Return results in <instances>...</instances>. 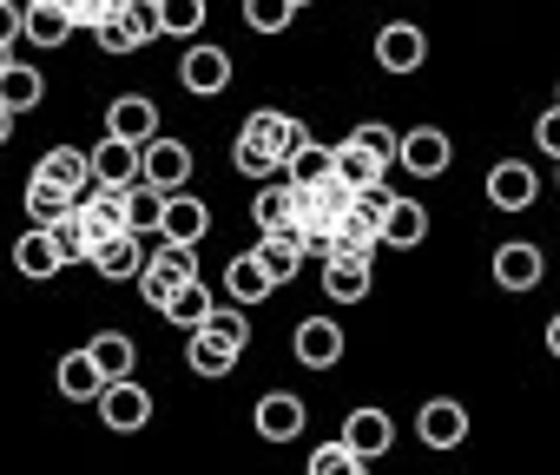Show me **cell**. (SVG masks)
I'll return each instance as SVG.
<instances>
[{"instance_id": "1", "label": "cell", "mask_w": 560, "mask_h": 475, "mask_svg": "<svg viewBox=\"0 0 560 475\" xmlns=\"http://www.w3.org/2000/svg\"><path fill=\"white\" fill-rule=\"evenodd\" d=\"M244 344H250V324H244V311L231 304V311H211V317L191 331L185 363H191L198 376H231V370H237V357H244Z\"/></svg>"}, {"instance_id": "2", "label": "cell", "mask_w": 560, "mask_h": 475, "mask_svg": "<svg viewBox=\"0 0 560 475\" xmlns=\"http://www.w3.org/2000/svg\"><path fill=\"white\" fill-rule=\"evenodd\" d=\"M191 278H198V245H165L159 238V252H145V265H139V298L152 311H165V298Z\"/></svg>"}, {"instance_id": "3", "label": "cell", "mask_w": 560, "mask_h": 475, "mask_svg": "<svg viewBox=\"0 0 560 475\" xmlns=\"http://www.w3.org/2000/svg\"><path fill=\"white\" fill-rule=\"evenodd\" d=\"M185 178H191V146L152 132V139L139 146V185H152V192H178Z\"/></svg>"}, {"instance_id": "4", "label": "cell", "mask_w": 560, "mask_h": 475, "mask_svg": "<svg viewBox=\"0 0 560 475\" xmlns=\"http://www.w3.org/2000/svg\"><path fill=\"white\" fill-rule=\"evenodd\" d=\"M100 422L106 429H119V436H132V429H145L152 422V390L145 383H132V376H119V383H100Z\"/></svg>"}, {"instance_id": "5", "label": "cell", "mask_w": 560, "mask_h": 475, "mask_svg": "<svg viewBox=\"0 0 560 475\" xmlns=\"http://www.w3.org/2000/svg\"><path fill=\"white\" fill-rule=\"evenodd\" d=\"M448 159H455V146H448V132H435V126H416V132H396V165H402L409 178H442V172H448Z\"/></svg>"}, {"instance_id": "6", "label": "cell", "mask_w": 560, "mask_h": 475, "mask_svg": "<svg viewBox=\"0 0 560 475\" xmlns=\"http://www.w3.org/2000/svg\"><path fill=\"white\" fill-rule=\"evenodd\" d=\"M244 139H250V146H264L277 165H284V159H291L304 139H317V132H311L298 113H270V106H264V113H250V119H244Z\"/></svg>"}, {"instance_id": "7", "label": "cell", "mask_w": 560, "mask_h": 475, "mask_svg": "<svg viewBox=\"0 0 560 475\" xmlns=\"http://www.w3.org/2000/svg\"><path fill=\"white\" fill-rule=\"evenodd\" d=\"M250 422H257L264 442H298L304 422H311V409H304V396H291V390H264L257 409H250Z\"/></svg>"}, {"instance_id": "8", "label": "cell", "mask_w": 560, "mask_h": 475, "mask_svg": "<svg viewBox=\"0 0 560 475\" xmlns=\"http://www.w3.org/2000/svg\"><path fill=\"white\" fill-rule=\"evenodd\" d=\"M429 60V34L416 27V21H389L383 34H376V67L383 73H416Z\"/></svg>"}, {"instance_id": "9", "label": "cell", "mask_w": 560, "mask_h": 475, "mask_svg": "<svg viewBox=\"0 0 560 475\" xmlns=\"http://www.w3.org/2000/svg\"><path fill=\"white\" fill-rule=\"evenodd\" d=\"M34 178L54 185V192H67V205H80V198L93 192V172H86V152H80V146H54V152H40Z\"/></svg>"}, {"instance_id": "10", "label": "cell", "mask_w": 560, "mask_h": 475, "mask_svg": "<svg viewBox=\"0 0 560 475\" xmlns=\"http://www.w3.org/2000/svg\"><path fill=\"white\" fill-rule=\"evenodd\" d=\"M211 224V205L191 198V192H165V211H159V238L165 245H198Z\"/></svg>"}, {"instance_id": "11", "label": "cell", "mask_w": 560, "mask_h": 475, "mask_svg": "<svg viewBox=\"0 0 560 475\" xmlns=\"http://www.w3.org/2000/svg\"><path fill=\"white\" fill-rule=\"evenodd\" d=\"M540 278H547V258H540V245H527V238H508L494 252V285L501 291H534Z\"/></svg>"}, {"instance_id": "12", "label": "cell", "mask_w": 560, "mask_h": 475, "mask_svg": "<svg viewBox=\"0 0 560 475\" xmlns=\"http://www.w3.org/2000/svg\"><path fill=\"white\" fill-rule=\"evenodd\" d=\"M86 265H93L106 285H119V278H139V265H145V238H132V231H113V238H100V245L86 252Z\"/></svg>"}, {"instance_id": "13", "label": "cell", "mask_w": 560, "mask_h": 475, "mask_svg": "<svg viewBox=\"0 0 560 475\" xmlns=\"http://www.w3.org/2000/svg\"><path fill=\"white\" fill-rule=\"evenodd\" d=\"M178 80H185V93L218 100V93L231 86V54H224V47H191V54L178 60Z\"/></svg>"}, {"instance_id": "14", "label": "cell", "mask_w": 560, "mask_h": 475, "mask_svg": "<svg viewBox=\"0 0 560 475\" xmlns=\"http://www.w3.org/2000/svg\"><path fill=\"white\" fill-rule=\"evenodd\" d=\"M159 132V106L145 100V93H119L113 106H106V139H126V146H145Z\"/></svg>"}, {"instance_id": "15", "label": "cell", "mask_w": 560, "mask_h": 475, "mask_svg": "<svg viewBox=\"0 0 560 475\" xmlns=\"http://www.w3.org/2000/svg\"><path fill=\"white\" fill-rule=\"evenodd\" d=\"M540 198V178H534V165H521V159H501L494 172H488V205L494 211H527Z\"/></svg>"}, {"instance_id": "16", "label": "cell", "mask_w": 560, "mask_h": 475, "mask_svg": "<svg viewBox=\"0 0 560 475\" xmlns=\"http://www.w3.org/2000/svg\"><path fill=\"white\" fill-rule=\"evenodd\" d=\"M86 172H93V185L126 192V185H139V146H126V139H100V146L86 152Z\"/></svg>"}, {"instance_id": "17", "label": "cell", "mask_w": 560, "mask_h": 475, "mask_svg": "<svg viewBox=\"0 0 560 475\" xmlns=\"http://www.w3.org/2000/svg\"><path fill=\"white\" fill-rule=\"evenodd\" d=\"M337 442H343L350 455H363V462H370V455H389V442H396V422H389L383 409H350Z\"/></svg>"}, {"instance_id": "18", "label": "cell", "mask_w": 560, "mask_h": 475, "mask_svg": "<svg viewBox=\"0 0 560 475\" xmlns=\"http://www.w3.org/2000/svg\"><path fill=\"white\" fill-rule=\"evenodd\" d=\"M376 238H383V245H396V252H416L422 238H429V211L416 198H389V211L376 218Z\"/></svg>"}, {"instance_id": "19", "label": "cell", "mask_w": 560, "mask_h": 475, "mask_svg": "<svg viewBox=\"0 0 560 475\" xmlns=\"http://www.w3.org/2000/svg\"><path fill=\"white\" fill-rule=\"evenodd\" d=\"M416 436H422L429 449H455V442L468 436V409H462L455 396H435V403H422V416H416Z\"/></svg>"}, {"instance_id": "20", "label": "cell", "mask_w": 560, "mask_h": 475, "mask_svg": "<svg viewBox=\"0 0 560 475\" xmlns=\"http://www.w3.org/2000/svg\"><path fill=\"white\" fill-rule=\"evenodd\" d=\"M250 218H257V231H264V238L291 231V218H298V185L264 178V185H257V198H250Z\"/></svg>"}, {"instance_id": "21", "label": "cell", "mask_w": 560, "mask_h": 475, "mask_svg": "<svg viewBox=\"0 0 560 475\" xmlns=\"http://www.w3.org/2000/svg\"><path fill=\"white\" fill-rule=\"evenodd\" d=\"M250 258H257V271H264V285H270V291H284V285H298V271H304V252L291 245V231H277V238H264V245H257Z\"/></svg>"}, {"instance_id": "22", "label": "cell", "mask_w": 560, "mask_h": 475, "mask_svg": "<svg viewBox=\"0 0 560 475\" xmlns=\"http://www.w3.org/2000/svg\"><path fill=\"white\" fill-rule=\"evenodd\" d=\"M324 258H357V265H370V258H376V224H363L357 211H343V218L330 224V238H324Z\"/></svg>"}, {"instance_id": "23", "label": "cell", "mask_w": 560, "mask_h": 475, "mask_svg": "<svg viewBox=\"0 0 560 475\" xmlns=\"http://www.w3.org/2000/svg\"><path fill=\"white\" fill-rule=\"evenodd\" d=\"M337 357H343V331H337L330 317H304V324H298V363L330 370Z\"/></svg>"}, {"instance_id": "24", "label": "cell", "mask_w": 560, "mask_h": 475, "mask_svg": "<svg viewBox=\"0 0 560 475\" xmlns=\"http://www.w3.org/2000/svg\"><path fill=\"white\" fill-rule=\"evenodd\" d=\"M40 100H47V73H40V67H21V60H14L8 73H0V106H8L14 119L34 113Z\"/></svg>"}, {"instance_id": "25", "label": "cell", "mask_w": 560, "mask_h": 475, "mask_svg": "<svg viewBox=\"0 0 560 475\" xmlns=\"http://www.w3.org/2000/svg\"><path fill=\"white\" fill-rule=\"evenodd\" d=\"M211 311H218V291H205V278H191V285H178V291L165 298V311H159V317H165V324H185V331H198Z\"/></svg>"}, {"instance_id": "26", "label": "cell", "mask_w": 560, "mask_h": 475, "mask_svg": "<svg viewBox=\"0 0 560 475\" xmlns=\"http://www.w3.org/2000/svg\"><path fill=\"white\" fill-rule=\"evenodd\" d=\"M383 172H389V165H376L363 146H350V139H343V146H330V178H343L350 192H363V185H383Z\"/></svg>"}, {"instance_id": "27", "label": "cell", "mask_w": 560, "mask_h": 475, "mask_svg": "<svg viewBox=\"0 0 560 475\" xmlns=\"http://www.w3.org/2000/svg\"><path fill=\"white\" fill-rule=\"evenodd\" d=\"M86 357H93V370H100L106 383L132 376V363H139V350H132V337H126V331H106V337H93V344H86Z\"/></svg>"}, {"instance_id": "28", "label": "cell", "mask_w": 560, "mask_h": 475, "mask_svg": "<svg viewBox=\"0 0 560 475\" xmlns=\"http://www.w3.org/2000/svg\"><path fill=\"white\" fill-rule=\"evenodd\" d=\"M324 291H330L337 304H363V298H370V265H357V258H324Z\"/></svg>"}, {"instance_id": "29", "label": "cell", "mask_w": 560, "mask_h": 475, "mask_svg": "<svg viewBox=\"0 0 560 475\" xmlns=\"http://www.w3.org/2000/svg\"><path fill=\"white\" fill-rule=\"evenodd\" d=\"M224 291H231V304H237V311H250V304H264V298H270V285H264V271H257V258H250V252H237V258L224 265Z\"/></svg>"}, {"instance_id": "30", "label": "cell", "mask_w": 560, "mask_h": 475, "mask_svg": "<svg viewBox=\"0 0 560 475\" xmlns=\"http://www.w3.org/2000/svg\"><path fill=\"white\" fill-rule=\"evenodd\" d=\"M54 383H60V396H67V403H93L106 376L93 370V357H86V350H73V357H60V370H54Z\"/></svg>"}, {"instance_id": "31", "label": "cell", "mask_w": 560, "mask_h": 475, "mask_svg": "<svg viewBox=\"0 0 560 475\" xmlns=\"http://www.w3.org/2000/svg\"><path fill=\"white\" fill-rule=\"evenodd\" d=\"M21 40H34V47H67V40H73V21L60 14V0H47V8H27Z\"/></svg>"}, {"instance_id": "32", "label": "cell", "mask_w": 560, "mask_h": 475, "mask_svg": "<svg viewBox=\"0 0 560 475\" xmlns=\"http://www.w3.org/2000/svg\"><path fill=\"white\" fill-rule=\"evenodd\" d=\"M119 198H126V231H132V238H159V211H165V192H152V185H126Z\"/></svg>"}, {"instance_id": "33", "label": "cell", "mask_w": 560, "mask_h": 475, "mask_svg": "<svg viewBox=\"0 0 560 475\" xmlns=\"http://www.w3.org/2000/svg\"><path fill=\"white\" fill-rule=\"evenodd\" d=\"M14 271H21V278H34V285H47V278L60 271V258H54V245H47V231H40V224L14 245Z\"/></svg>"}, {"instance_id": "34", "label": "cell", "mask_w": 560, "mask_h": 475, "mask_svg": "<svg viewBox=\"0 0 560 475\" xmlns=\"http://www.w3.org/2000/svg\"><path fill=\"white\" fill-rule=\"evenodd\" d=\"M317 178H330V146H324V139H304V146L284 159V185H317Z\"/></svg>"}, {"instance_id": "35", "label": "cell", "mask_w": 560, "mask_h": 475, "mask_svg": "<svg viewBox=\"0 0 560 475\" xmlns=\"http://www.w3.org/2000/svg\"><path fill=\"white\" fill-rule=\"evenodd\" d=\"M152 8H159V34L172 40H191L205 27V0H152Z\"/></svg>"}, {"instance_id": "36", "label": "cell", "mask_w": 560, "mask_h": 475, "mask_svg": "<svg viewBox=\"0 0 560 475\" xmlns=\"http://www.w3.org/2000/svg\"><path fill=\"white\" fill-rule=\"evenodd\" d=\"M47 245H54V258H60V271H67V265H86V252H93V245H86V231H80V218H73V211H67L60 224H47Z\"/></svg>"}, {"instance_id": "37", "label": "cell", "mask_w": 560, "mask_h": 475, "mask_svg": "<svg viewBox=\"0 0 560 475\" xmlns=\"http://www.w3.org/2000/svg\"><path fill=\"white\" fill-rule=\"evenodd\" d=\"M73 205H67V192H54V185H40V178H27V224H60Z\"/></svg>"}, {"instance_id": "38", "label": "cell", "mask_w": 560, "mask_h": 475, "mask_svg": "<svg viewBox=\"0 0 560 475\" xmlns=\"http://www.w3.org/2000/svg\"><path fill=\"white\" fill-rule=\"evenodd\" d=\"M291 14H298L291 0H244V27H250V34H284Z\"/></svg>"}, {"instance_id": "39", "label": "cell", "mask_w": 560, "mask_h": 475, "mask_svg": "<svg viewBox=\"0 0 560 475\" xmlns=\"http://www.w3.org/2000/svg\"><path fill=\"white\" fill-rule=\"evenodd\" d=\"M119 21H126L132 47H152V40H165V34H159V8H152V0H119Z\"/></svg>"}, {"instance_id": "40", "label": "cell", "mask_w": 560, "mask_h": 475, "mask_svg": "<svg viewBox=\"0 0 560 475\" xmlns=\"http://www.w3.org/2000/svg\"><path fill=\"white\" fill-rule=\"evenodd\" d=\"M231 165H237L244 178H257V185H264V178H284V165H277V159H270L264 146H250L244 132H237V146H231Z\"/></svg>"}, {"instance_id": "41", "label": "cell", "mask_w": 560, "mask_h": 475, "mask_svg": "<svg viewBox=\"0 0 560 475\" xmlns=\"http://www.w3.org/2000/svg\"><path fill=\"white\" fill-rule=\"evenodd\" d=\"M311 475H370V462L350 455L343 442H324V449H311Z\"/></svg>"}, {"instance_id": "42", "label": "cell", "mask_w": 560, "mask_h": 475, "mask_svg": "<svg viewBox=\"0 0 560 475\" xmlns=\"http://www.w3.org/2000/svg\"><path fill=\"white\" fill-rule=\"evenodd\" d=\"M350 146H363V152H370L376 165H396V132H389L383 119H363V126L350 132Z\"/></svg>"}, {"instance_id": "43", "label": "cell", "mask_w": 560, "mask_h": 475, "mask_svg": "<svg viewBox=\"0 0 560 475\" xmlns=\"http://www.w3.org/2000/svg\"><path fill=\"white\" fill-rule=\"evenodd\" d=\"M93 40H100V54H139V47H132V34H126V21H119V8L93 27Z\"/></svg>"}, {"instance_id": "44", "label": "cell", "mask_w": 560, "mask_h": 475, "mask_svg": "<svg viewBox=\"0 0 560 475\" xmlns=\"http://www.w3.org/2000/svg\"><path fill=\"white\" fill-rule=\"evenodd\" d=\"M113 8H119V0H60V14H67L73 27H100Z\"/></svg>"}, {"instance_id": "45", "label": "cell", "mask_w": 560, "mask_h": 475, "mask_svg": "<svg viewBox=\"0 0 560 475\" xmlns=\"http://www.w3.org/2000/svg\"><path fill=\"white\" fill-rule=\"evenodd\" d=\"M21 21H27L21 0H0V47H14V40H21Z\"/></svg>"}, {"instance_id": "46", "label": "cell", "mask_w": 560, "mask_h": 475, "mask_svg": "<svg viewBox=\"0 0 560 475\" xmlns=\"http://www.w3.org/2000/svg\"><path fill=\"white\" fill-rule=\"evenodd\" d=\"M8 139H14V113H8V106H0V146H8Z\"/></svg>"}, {"instance_id": "47", "label": "cell", "mask_w": 560, "mask_h": 475, "mask_svg": "<svg viewBox=\"0 0 560 475\" xmlns=\"http://www.w3.org/2000/svg\"><path fill=\"white\" fill-rule=\"evenodd\" d=\"M8 67H14V47H0V73H8Z\"/></svg>"}, {"instance_id": "48", "label": "cell", "mask_w": 560, "mask_h": 475, "mask_svg": "<svg viewBox=\"0 0 560 475\" xmlns=\"http://www.w3.org/2000/svg\"><path fill=\"white\" fill-rule=\"evenodd\" d=\"M21 8H47V0H21Z\"/></svg>"}, {"instance_id": "49", "label": "cell", "mask_w": 560, "mask_h": 475, "mask_svg": "<svg viewBox=\"0 0 560 475\" xmlns=\"http://www.w3.org/2000/svg\"><path fill=\"white\" fill-rule=\"evenodd\" d=\"M291 8H311V0H291Z\"/></svg>"}]
</instances>
